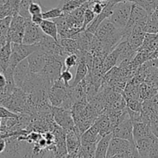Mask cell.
<instances>
[{"label":"cell","instance_id":"6da1fadb","mask_svg":"<svg viewBox=\"0 0 158 158\" xmlns=\"http://www.w3.org/2000/svg\"><path fill=\"white\" fill-rule=\"evenodd\" d=\"M139 157L136 143L125 139L112 137L107 151L106 158Z\"/></svg>","mask_w":158,"mask_h":158},{"label":"cell","instance_id":"7a4b0ae2","mask_svg":"<svg viewBox=\"0 0 158 158\" xmlns=\"http://www.w3.org/2000/svg\"><path fill=\"white\" fill-rule=\"evenodd\" d=\"M133 3L129 1H122L114 6L112 13L108 19L116 28L123 29L125 27L129 19Z\"/></svg>","mask_w":158,"mask_h":158},{"label":"cell","instance_id":"3957f363","mask_svg":"<svg viewBox=\"0 0 158 158\" xmlns=\"http://www.w3.org/2000/svg\"><path fill=\"white\" fill-rule=\"evenodd\" d=\"M27 97L28 94H26L23 89L16 87L3 106L15 114H28Z\"/></svg>","mask_w":158,"mask_h":158},{"label":"cell","instance_id":"277c9868","mask_svg":"<svg viewBox=\"0 0 158 158\" xmlns=\"http://www.w3.org/2000/svg\"><path fill=\"white\" fill-rule=\"evenodd\" d=\"M10 58L9 62V67L15 69L16 65L22 60L27 58L31 53L38 50V43L33 45H26L23 43H11Z\"/></svg>","mask_w":158,"mask_h":158},{"label":"cell","instance_id":"5b68a950","mask_svg":"<svg viewBox=\"0 0 158 158\" xmlns=\"http://www.w3.org/2000/svg\"><path fill=\"white\" fill-rule=\"evenodd\" d=\"M64 68V60L47 55V60L43 70L40 73L46 80L54 84L58 80Z\"/></svg>","mask_w":158,"mask_h":158},{"label":"cell","instance_id":"8992f818","mask_svg":"<svg viewBox=\"0 0 158 158\" xmlns=\"http://www.w3.org/2000/svg\"><path fill=\"white\" fill-rule=\"evenodd\" d=\"M37 43H38L39 49L43 51L47 55L52 56L64 61L68 56L64 51L59 42L53 39L52 37L46 35V34L43 37V39Z\"/></svg>","mask_w":158,"mask_h":158},{"label":"cell","instance_id":"52a82bcc","mask_svg":"<svg viewBox=\"0 0 158 158\" xmlns=\"http://www.w3.org/2000/svg\"><path fill=\"white\" fill-rule=\"evenodd\" d=\"M27 19L16 15L12 16L8 31V41L12 43H22Z\"/></svg>","mask_w":158,"mask_h":158},{"label":"cell","instance_id":"ba28073f","mask_svg":"<svg viewBox=\"0 0 158 158\" xmlns=\"http://www.w3.org/2000/svg\"><path fill=\"white\" fill-rule=\"evenodd\" d=\"M69 86H67L60 78L54 82L48 93V97H49V100L51 106H61L62 103L68 94Z\"/></svg>","mask_w":158,"mask_h":158},{"label":"cell","instance_id":"9c48e42d","mask_svg":"<svg viewBox=\"0 0 158 158\" xmlns=\"http://www.w3.org/2000/svg\"><path fill=\"white\" fill-rule=\"evenodd\" d=\"M52 113L55 123L66 132L73 129L75 126L71 110H68L60 106H52Z\"/></svg>","mask_w":158,"mask_h":158},{"label":"cell","instance_id":"30bf717a","mask_svg":"<svg viewBox=\"0 0 158 158\" xmlns=\"http://www.w3.org/2000/svg\"><path fill=\"white\" fill-rule=\"evenodd\" d=\"M44 35L40 26L33 23L30 18L27 19L22 43L26 45L36 44L43 39Z\"/></svg>","mask_w":158,"mask_h":158},{"label":"cell","instance_id":"8fae6325","mask_svg":"<svg viewBox=\"0 0 158 158\" xmlns=\"http://www.w3.org/2000/svg\"><path fill=\"white\" fill-rule=\"evenodd\" d=\"M81 133L76 126L66 132V147L68 151V157L77 158V154L80 148Z\"/></svg>","mask_w":158,"mask_h":158},{"label":"cell","instance_id":"7c38bea8","mask_svg":"<svg viewBox=\"0 0 158 158\" xmlns=\"http://www.w3.org/2000/svg\"><path fill=\"white\" fill-rule=\"evenodd\" d=\"M46 60H47V54L40 49L31 53L27 57L30 72L34 73H40L44 68Z\"/></svg>","mask_w":158,"mask_h":158},{"label":"cell","instance_id":"4fadbf2b","mask_svg":"<svg viewBox=\"0 0 158 158\" xmlns=\"http://www.w3.org/2000/svg\"><path fill=\"white\" fill-rule=\"evenodd\" d=\"M112 136L119 138L125 139L131 142H134L133 139V123L131 119H125L116 126L113 130Z\"/></svg>","mask_w":158,"mask_h":158},{"label":"cell","instance_id":"5bb4252c","mask_svg":"<svg viewBox=\"0 0 158 158\" xmlns=\"http://www.w3.org/2000/svg\"><path fill=\"white\" fill-rule=\"evenodd\" d=\"M157 140L158 138L155 137L153 134L135 140L139 157H149V154L152 148Z\"/></svg>","mask_w":158,"mask_h":158},{"label":"cell","instance_id":"9a60e30c","mask_svg":"<svg viewBox=\"0 0 158 158\" xmlns=\"http://www.w3.org/2000/svg\"><path fill=\"white\" fill-rule=\"evenodd\" d=\"M30 73L28 64L27 58L22 60L16 65L13 70V78L16 87L21 88L25 80Z\"/></svg>","mask_w":158,"mask_h":158},{"label":"cell","instance_id":"2e32d148","mask_svg":"<svg viewBox=\"0 0 158 158\" xmlns=\"http://www.w3.org/2000/svg\"><path fill=\"white\" fill-rule=\"evenodd\" d=\"M102 138L100 135L99 127L96 122H94L92 126L90 127L85 132L81 134V143H98L100 139Z\"/></svg>","mask_w":158,"mask_h":158},{"label":"cell","instance_id":"e0dca14e","mask_svg":"<svg viewBox=\"0 0 158 158\" xmlns=\"http://www.w3.org/2000/svg\"><path fill=\"white\" fill-rule=\"evenodd\" d=\"M133 139L135 140H138L142 137H147L152 134L151 129H150V123H146L143 121H135L133 122Z\"/></svg>","mask_w":158,"mask_h":158},{"label":"cell","instance_id":"ac0fdd59","mask_svg":"<svg viewBox=\"0 0 158 158\" xmlns=\"http://www.w3.org/2000/svg\"><path fill=\"white\" fill-rule=\"evenodd\" d=\"M58 42L67 55L76 54L78 56L81 50L77 40L73 38H63L59 39Z\"/></svg>","mask_w":158,"mask_h":158},{"label":"cell","instance_id":"d6986e66","mask_svg":"<svg viewBox=\"0 0 158 158\" xmlns=\"http://www.w3.org/2000/svg\"><path fill=\"white\" fill-rule=\"evenodd\" d=\"M112 133L103 136L100 140L98 141L95 151V158H105L106 157L107 151L109 147L110 141L112 138Z\"/></svg>","mask_w":158,"mask_h":158},{"label":"cell","instance_id":"ffe728a7","mask_svg":"<svg viewBox=\"0 0 158 158\" xmlns=\"http://www.w3.org/2000/svg\"><path fill=\"white\" fill-rule=\"evenodd\" d=\"M39 26L43 33L58 41V31L55 22L49 19H43Z\"/></svg>","mask_w":158,"mask_h":158},{"label":"cell","instance_id":"44dd1931","mask_svg":"<svg viewBox=\"0 0 158 158\" xmlns=\"http://www.w3.org/2000/svg\"><path fill=\"white\" fill-rule=\"evenodd\" d=\"M97 143H85L81 144L77 154V157L94 158Z\"/></svg>","mask_w":158,"mask_h":158},{"label":"cell","instance_id":"7402d4cb","mask_svg":"<svg viewBox=\"0 0 158 158\" xmlns=\"http://www.w3.org/2000/svg\"><path fill=\"white\" fill-rule=\"evenodd\" d=\"M139 97H140V99L143 101L147 100V99L151 98L155 94H157L156 86L154 85L151 84V83H147V82H143V83L139 85Z\"/></svg>","mask_w":158,"mask_h":158},{"label":"cell","instance_id":"603a6c76","mask_svg":"<svg viewBox=\"0 0 158 158\" xmlns=\"http://www.w3.org/2000/svg\"><path fill=\"white\" fill-rule=\"evenodd\" d=\"M12 18V16H8L4 19H0V48L9 42L7 35Z\"/></svg>","mask_w":158,"mask_h":158},{"label":"cell","instance_id":"cb8c5ba5","mask_svg":"<svg viewBox=\"0 0 158 158\" xmlns=\"http://www.w3.org/2000/svg\"><path fill=\"white\" fill-rule=\"evenodd\" d=\"M88 0H60L59 7L62 9L64 13L72 12Z\"/></svg>","mask_w":158,"mask_h":158},{"label":"cell","instance_id":"d4e9b609","mask_svg":"<svg viewBox=\"0 0 158 158\" xmlns=\"http://www.w3.org/2000/svg\"><path fill=\"white\" fill-rule=\"evenodd\" d=\"M11 52H12V49H11L10 42H7L4 46L0 48V63L2 66L3 72L9 66Z\"/></svg>","mask_w":158,"mask_h":158},{"label":"cell","instance_id":"484cf974","mask_svg":"<svg viewBox=\"0 0 158 158\" xmlns=\"http://www.w3.org/2000/svg\"><path fill=\"white\" fill-rule=\"evenodd\" d=\"M88 73V67L87 66V65L85 64L84 62L79 61L78 64H77V67H76V72H75V76H74V78L73 80L72 83H71V86H74L77 84V83H80L81 80H83L85 79V77H86V75Z\"/></svg>","mask_w":158,"mask_h":158},{"label":"cell","instance_id":"4316f807","mask_svg":"<svg viewBox=\"0 0 158 158\" xmlns=\"http://www.w3.org/2000/svg\"><path fill=\"white\" fill-rule=\"evenodd\" d=\"M144 31L146 33H157L158 32V17L154 12L149 15L147 20Z\"/></svg>","mask_w":158,"mask_h":158},{"label":"cell","instance_id":"83f0119b","mask_svg":"<svg viewBox=\"0 0 158 158\" xmlns=\"http://www.w3.org/2000/svg\"><path fill=\"white\" fill-rule=\"evenodd\" d=\"M118 59V52L116 49H113L110 53H108L103 60L102 66H103V69L105 73H106L109 69L116 66Z\"/></svg>","mask_w":158,"mask_h":158},{"label":"cell","instance_id":"f1b7e54d","mask_svg":"<svg viewBox=\"0 0 158 158\" xmlns=\"http://www.w3.org/2000/svg\"><path fill=\"white\" fill-rule=\"evenodd\" d=\"M133 2L141 6L149 15L153 13L158 6V0H133Z\"/></svg>","mask_w":158,"mask_h":158},{"label":"cell","instance_id":"f546056e","mask_svg":"<svg viewBox=\"0 0 158 158\" xmlns=\"http://www.w3.org/2000/svg\"><path fill=\"white\" fill-rule=\"evenodd\" d=\"M33 0H20V8H19V15L26 19H29L31 15L29 12V7L30 3Z\"/></svg>","mask_w":158,"mask_h":158},{"label":"cell","instance_id":"4dcf8cb0","mask_svg":"<svg viewBox=\"0 0 158 158\" xmlns=\"http://www.w3.org/2000/svg\"><path fill=\"white\" fill-rule=\"evenodd\" d=\"M63 14H64L59 6L54 9H51L50 10H46L43 12L42 15H43V19H54L58 18V17L61 16Z\"/></svg>","mask_w":158,"mask_h":158},{"label":"cell","instance_id":"1f68e13d","mask_svg":"<svg viewBox=\"0 0 158 158\" xmlns=\"http://www.w3.org/2000/svg\"><path fill=\"white\" fill-rule=\"evenodd\" d=\"M125 103H126V107L129 108V110L133 111H137V112H140L141 109H142V102L139 100H136V99H132L128 98V97H125Z\"/></svg>","mask_w":158,"mask_h":158},{"label":"cell","instance_id":"d6a6232c","mask_svg":"<svg viewBox=\"0 0 158 158\" xmlns=\"http://www.w3.org/2000/svg\"><path fill=\"white\" fill-rule=\"evenodd\" d=\"M78 64V57L76 54L68 55L64 61V67L66 69H71V68L77 67Z\"/></svg>","mask_w":158,"mask_h":158},{"label":"cell","instance_id":"836d02e7","mask_svg":"<svg viewBox=\"0 0 158 158\" xmlns=\"http://www.w3.org/2000/svg\"><path fill=\"white\" fill-rule=\"evenodd\" d=\"M96 15L93 12L91 9L90 7L87 8L84 13V20H83V26H82V30H85L86 28L88 27V25L94 20L95 18Z\"/></svg>","mask_w":158,"mask_h":158},{"label":"cell","instance_id":"e575fe53","mask_svg":"<svg viewBox=\"0 0 158 158\" xmlns=\"http://www.w3.org/2000/svg\"><path fill=\"white\" fill-rule=\"evenodd\" d=\"M150 125L152 133L158 138V113H153L150 115Z\"/></svg>","mask_w":158,"mask_h":158},{"label":"cell","instance_id":"d590c367","mask_svg":"<svg viewBox=\"0 0 158 158\" xmlns=\"http://www.w3.org/2000/svg\"><path fill=\"white\" fill-rule=\"evenodd\" d=\"M29 14H30L31 15H36V14L43 13V12H44V10H43V7L41 5V3L33 1L32 2L30 3V5H29Z\"/></svg>","mask_w":158,"mask_h":158},{"label":"cell","instance_id":"8d00e7d4","mask_svg":"<svg viewBox=\"0 0 158 158\" xmlns=\"http://www.w3.org/2000/svg\"><path fill=\"white\" fill-rule=\"evenodd\" d=\"M73 77H73V74L71 72V70L64 67L63 69H62L60 78L63 80V82L67 86H69L71 82L73 80Z\"/></svg>","mask_w":158,"mask_h":158},{"label":"cell","instance_id":"74e56055","mask_svg":"<svg viewBox=\"0 0 158 158\" xmlns=\"http://www.w3.org/2000/svg\"><path fill=\"white\" fill-rule=\"evenodd\" d=\"M107 2H108V0L103 2H94L91 6V10L93 11V12H94L96 15H99V14H100L101 12H102L103 9L105 8V6H106Z\"/></svg>","mask_w":158,"mask_h":158},{"label":"cell","instance_id":"f35d334b","mask_svg":"<svg viewBox=\"0 0 158 158\" xmlns=\"http://www.w3.org/2000/svg\"><path fill=\"white\" fill-rule=\"evenodd\" d=\"M9 117H18V114L12 112L3 106H0V119L9 118Z\"/></svg>","mask_w":158,"mask_h":158},{"label":"cell","instance_id":"ab89813d","mask_svg":"<svg viewBox=\"0 0 158 158\" xmlns=\"http://www.w3.org/2000/svg\"><path fill=\"white\" fill-rule=\"evenodd\" d=\"M147 100L148 104L150 105L151 109L154 112L158 113V93L156 94H155L153 97H152L151 98L147 99V100Z\"/></svg>","mask_w":158,"mask_h":158},{"label":"cell","instance_id":"60d3db41","mask_svg":"<svg viewBox=\"0 0 158 158\" xmlns=\"http://www.w3.org/2000/svg\"><path fill=\"white\" fill-rule=\"evenodd\" d=\"M30 19H31V21L33 22V23H35V24L38 25V26H39V25H40V23H42V21L43 20V15H42V13L36 14V15H31Z\"/></svg>","mask_w":158,"mask_h":158},{"label":"cell","instance_id":"b9f144b4","mask_svg":"<svg viewBox=\"0 0 158 158\" xmlns=\"http://www.w3.org/2000/svg\"><path fill=\"white\" fill-rule=\"evenodd\" d=\"M149 157H158V140L154 143L150 151Z\"/></svg>","mask_w":158,"mask_h":158},{"label":"cell","instance_id":"7bdbcfd3","mask_svg":"<svg viewBox=\"0 0 158 158\" xmlns=\"http://www.w3.org/2000/svg\"><path fill=\"white\" fill-rule=\"evenodd\" d=\"M6 85V79L3 73H0V88L5 87Z\"/></svg>","mask_w":158,"mask_h":158},{"label":"cell","instance_id":"ee69618b","mask_svg":"<svg viewBox=\"0 0 158 158\" xmlns=\"http://www.w3.org/2000/svg\"><path fill=\"white\" fill-rule=\"evenodd\" d=\"M147 63L149 66H154V67L158 68V57L156 59H153V60H147Z\"/></svg>","mask_w":158,"mask_h":158},{"label":"cell","instance_id":"f6af8a7d","mask_svg":"<svg viewBox=\"0 0 158 158\" xmlns=\"http://www.w3.org/2000/svg\"><path fill=\"white\" fill-rule=\"evenodd\" d=\"M6 147V141L5 138H0V154L5 151Z\"/></svg>","mask_w":158,"mask_h":158},{"label":"cell","instance_id":"bcb514c9","mask_svg":"<svg viewBox=\"0 0 158 158\" xmlns=\"http://www.w3.org/2000/svg\"><path fill=\"white\" fill-rule=\"evenodd\" d=\"M158 57V46H156V48L155 49V50L153 51V53L151 54V56H150V59L149 60H153V59H156Z\"/></svg>","mask_w":158,"mask_h":158},{"label":"cell","instance_id":"7dc6e473","mask_svg":"<svg viewBox=\"0 0 158 158\" xmlns=\"http://www.w3.org/2000/svg\"><path fill=\"white\" fill-rule=\"evenodd\" d=\"M8 2H9V0H0V7L5 6Z\"/></svg>","mask_w":158,"mask_h":158},{"label":"cell","instance_id":"c3c4849f","mask_svg":"<svg viewBox=\"0 0 158 158\" xmlns=\"http://www.w3.org/2000/svg\"><path fill=\"white\" fill-rule=\"evenodd\" d=\"M92 2H103V1H107V0H91Z\"/></svg>","mask_w":158,"mask_h":158},{"label":"cell","instance_id":"681fc988","mask_svg":"<svg viewBox=\"0 0 158 158\" xmlns=\"http://www.w3.org/2000/svg\"><path fill=\"white\" fill-rule=\"evenodd\" d=\"M154 12H155V13H156V15H157V17H158V6H157V8H156V10L154 11Z\"/></svg>","mask_w":158,"mask_h":158},{"label":"cell","instance_id":"f907efd6","mask_svg":"<svg viewBox=\"0 0 158 158\" xmlns=\"http://www.w3.org/2000/svg\"><path fill=\"white\" fill-rule=\"evenodd\" d=\"M0 73H3V69H2V66L1 63H0Z\"/></svg>","mask_w":158,"mask_h":158},{"label":"cell","instance_id":"816d5d0a","mask_svg":"<svg viewBox=\"0 0 158 158\" xmlns=\"http://www.w3.org/2000/svg\"><path fill=\"white\" fill-rule=\"evenodd\" d=\"M33 1H35V2H37L40 3V0H33Z\"/></svg>","mask_w":158,"mask_h":158},{"label":"cell","instance_id":"f5cc1de1","mask_svg":"<svg viewBox=\"0 0 158 158\" xmlns=\"http://www.w3.org/2000/svg\"><path fill=\"white\" fill-rule=\"evenodd\" d=\"M156 91H157V93H158V84H157V85H156Z\"/></svg>","mask_w":158,"mask_h":158},{"label":"cell","instance_id":"db71d44e","mask_svg":"<svg viewBox=\"0 0 158 158\" xmlns=\"http://www.w3.org/2000/svg\"><path fill=\"white\" fill-rule=\"evenodd\" d=\"M0 127H1V119H0Z\"/></svg>","mask_w":158,"mask_h":158}]
</instances>
